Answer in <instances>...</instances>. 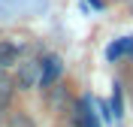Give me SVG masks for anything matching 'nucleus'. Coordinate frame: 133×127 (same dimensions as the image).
<instances>
[{
    "mask_svg": "<svg viewBox=\"0 0 133 127\" xmlns=\"http://www.w3.org/2000/svg\"><path fill=\"white\" fill-rule=\"evenodd\" d=\"M39 76H42V64L39 61H21L15 70V79H12V85H15L18 91H30L33 85H39Z\"/></svg>",
    "mask_w": 133,
    "mask_h": 127,
    "instance_id": "f257e3e1",
    "label": "nucleus"
},
{
    "mask_svg": "<svg viewBox=\"0 0 133 127\" xmlns=\"http://www.w3.org/2000/svg\"><path fill=\"white\" fill-rule=\"evenodd\" d=\"M70 127H100V118L94 115V106L88 97H82L70 106Z\"/></svg>",
    "mask_w": 133,
    "mask_h": 127,
    "instance_id": "f03ea898",
    "label": "nucleus"
},
{
    "mask_svg": "<svg viewBox=\"0 0 133 127\" xmlns=\"http://www.w3.org/2000/svg\"><path fill=\"white\" fill-rule=\"evenodd\" d=\"M42 64V76H39V85L42 88H51V85L61 79V73H64V64H61L58 55H45V58L39 61Z\"/></svg>",
    "mask_w": 133,
    "mask_h": 127,
    "instance_id": "7ed1b4c3",
    "label": "nucleus"
},
{
    "mask_svg": "<svg viewBox=\"0 0 133 127\" xmlns=\"http://www.w3.org/2000/svg\"><path fill=\"white\" fill-rule=\"evenodd\" d=\"M106 55H109V61H121V58H127V55L133 58V36H124V39L112 42Z\"/></svg>",
    "mask_w": 133,
    "mask_h": 127,
    "instance_id": "20e7f679",
    "label": "nucleus"
},
{
    "mask_svg": "<svg viewBox=\"0 0 133 127\" xmlns=\"http://www.w3.org/2000/svg\"><path fill=\"white\" fill-rule=\"evenodd\" d=\"M18 61V45L9 39H0V70H9Z\"/></svg>",
    "mask_w": 133,
    "mask_h": 127,
    "instance_id": "39448f33",
    "label": "nucleus"
},
{
    "mask_svg": "<svg viewBox=\"0 0 133 127\" xmlns=\"http://www.w3.org/2000/svg\"><path fill=\"white\" fill-rule=\"evenodd\" d=\"M12 91H15V85H12V76H9V70H0V109L9 103Z\"/></svg>",
    "mask_w": 133,
    "mask_h": 127,
    "instance_id": "423d86ee",
    "label": "nucleus"
},
{
    "mask_svg": "<svg viewBox=\"0 0 133 127\" xmlns=\"http://www.w3.org/2000/svg\"><path fill=\"white\" fill-rule=\"evenodd\" d=\"M3 127H36V121H33L27 112L18 109V112H12V115L6 118V124H3Z\"/></svg>",
    "mask_w": 133,
    "mask_h": 127,
    "instance_id": "0eeeda50",
    "label": "nucleus"
},
{
    "mask_svg": "<svg viewBox=\"0 0 133 127\" xmlns=\"http://www.w3.org/2000/svg\"><path fill=\"white\" fill-rule=\"evenodd\" d=\"M127 12H130V15H133V0H127Z\"/></svg>",
    "mask_w": 133,
    "mask_h": 127,
    "instance_id": "6e6552de",
    "label": "nucleus"
}]
</instances>
